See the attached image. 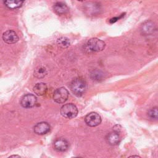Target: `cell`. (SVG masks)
<instances>
[{"label": "cell", "instance_id": "2e32d148", "mask_svg": "<svg viewBox=\"0 0 158 158\" xmlns=\"http://www.w3.org/2000/svg\"><path fill=\"white\" fill-rule=\"evenodd\" d=\"M57 44L61 48H67L70 45V41L67 37H60L57 41Z\"/></svg>", "mask_w": 158, "mask_h": 158}, {"label": "cell", "instance_id": "ac0fdd59", "mask_svg": "<svg viewBox=\"0 0 158 158\" xmlns=\"http://www.w3.org/2000/svg\"><path fill=\"white\" fill-rule=\"evenodd\" d=\"M148 116L151 118L153 120H157L158 117V110L157 107H154L153 108H151L148 112Z\"/></svg>", "mask_w": 158, "mask_h": 158}, {"label": "cell", "instance_id": "e0dca14e", "mask_svg": "<svg viewBox=\"0 0 158 158\" xmlns=\"http://www.w3.org/2000/svg\"><path fill=\"white\" fill-rule=\"evenodd\" d=\"M103 77V73L98 70H93L91 73V78L94 80L99 81L100 80H102Z\"/></svg>", "mask_w": 158, "mask_h": 158}, {"label": "cell", "instance_id": "7a4b0ae2", "mask_svg": "<svg viewBox=\"0 0 158 158\" xmlns=\"http://www.w3.org/2000/svg\"><path fill=\"white\" fill-rule=\"evenodd\" d=\"M106 46L105 43L96 38L89 40L85 45V50L89 53L102 51Z\"/></svg>", "mask_w": 158, "mask_h": 158}, {"label": "cell", "instance_id": "44dd1931", "mask_svg": "<svg viewBox=\"0 0 158 158\" xmlns=\"http://www.w3.org/2000/svg\"><path fill=\"white\" fill-rule=\"evenodd\" d=\"M10 157H19L20 156H17V155H15V156H11Z\"/></svg>", "mask_w": 158, "mask_h": 158}, {"label": "cell", "instance_id": "30bf717a", "mask_svg": "<svg viewBox=\"0 0 158 158\" xmlns=\"http://www.w3.org/2000/svg\"><path fill=\"white\" fill-rule=\"evenodd\" d=\"M54 147L57 151H65L69 148V142L64 138H60L57 139L54 143Z\"/></svg>", "mask_w": 158, "mask_h": 158}, {"label": "cell", "instance_id": "5bb4252c", "mask_svg": "<svg viewBox=\"0 0 158 158\" xmlns=\"http://www.w3.org/2000/svg\"><path fill=\"white\" fill-rule=\"evenodd\" d=\"M48 90L47 85L44 83H38L33 87V91L38 96H43L46 94Z\"/></svg>", "mask_w": 158, "mask_h": 158}, {"label": "cell", "instance_id": "ba28073f", "mask_svg": "<svg viewBox=\"0 0 158 158\" xmlns=\"http://www.w3.org/2000/svg\"><path fill=\"white\" fill-rule=\"evenodd\" d=\"M34 132L40 135H45L50 130V125L45 122H41L37 123L33 128Z\"/></svg>", "mask_w": 158, "mask_h": 158}, {"label": "cell", "instance_id": "9c48e42d", "mask_svg": "<svg viewBox=\"0 0 158 158\" xmlns=\"http://www.w3.org/2000/svg\"><path fill=\"white\" fill-rule=\"evenodd\" d=\"M155 30L154 23L151 21L144 22L141 27V32L144 35L152 34Z\"/></svg>", "mask_w": 158, "mask_h": 158}, {"label": "cell", "instance_id": "ffe728a7", "mask_svg": "<svg viewBox=\"0 0 158 158\" xmlns=\"http://www.w3.org/2000/svg\"><path fill=\"white\" fill-rule=\"evenodd\" d=\"M130 157H139V156H135V155H133V156H130Z\"/></svg>", "mask_w": 158, "mask_h": 158}, {"label": "cell", "instance_id": "52a82bcc", "mask_svg": "<svg viewBox=\"0 0 158 158\" xmlns=\"http://www.w3.org/2000/svg\"><path fill=\"white\" fill-rule=\"evenodd\" d=\"M2 40L7 44H13L18 41L19 36L14 31L7 30L3 33Z\"/></svg>", "mask_w": 158, "mask_h": 158}, {"label": "cell", "instance_id": "7c38bea8", "mask_svg": "<svg viewBox=\"0 0 158 158\" xmlns=\"http://www.w3.org/2000/svg\"><path fill=\"white\" fill-rule=\"evenodd\" d=\"M54 10L59 15L65 14L69 12V8L67 5L62 2H57L55 3L53 6Z\"/></svg>", "mask_w": 158, "mask_h": 158}, {"label": "cell", "instance_id": "9a60e30c", "mask_svg": "<svg viewBox=\"0 0 158 158\" xmlns=\"http://www.w3.org/2000/svg\"><path fill=\"white\" fill-rule=\"evenodd\" d=\"M47 70L45 67L40 66L36 68L34 70V76L38 78H42L44 77L47 74Z\"/></svg>", "mask_w": 158, "mask_h": 158}, {"label": "cell", "instance_id": "6da1fadb", "mask_svg": "<svg viewBox=\"0 0 158 158\" xmlns=\"http://www.w3.org/2000/svg\"><path fill=\"white\" fill-rule=\"evenodd\" d=\"M87 88L85 80L82 77H76L71 81L70 89L72 93L76 96L80 97L84 94Z\"/></svg>", "mask_w": 158, "mask_h": 158}, {"label": "cell", "instance_id": "3957f363", "mask_svg": "<svg viewBox=\"0 0 158 158\" xmlns=\"http://www.w3.org/2000/svg\"><path fill=\"white\" fill-rule=\"evenodd\" d=\"M61 115L67 118H73L78 114V109L75 105L72 103L65 104L60 109Z\"/></svg>", "mask_w": 158, "mask_h": 158}, {"label": "cell", "instance_id": "7402d4cb", "mask_svg": "<svg viewBox=\"0 0 158 158\" xmlns=\"http://www.w3.org/2000/svg\"><path fill=\"white\" fill-rule=\"evenodd\" d=\"M77 1H85V0H77Z\"/></svg>", "mask_w": 158, "mask_h": 158}, {"label": "cell", "instance_id": "277c9868", "mask_svg": "<svg viewBox=\"0 0 158 158\" xmlns=\"http://www.w3.org/2000/svg\"><path fill=\"white\" fill-rule=\"evenodd\" d=\"M69 97V91L64 87L56 89L53 94V99L55 102L61 104L65 102Z\"/></svg>", "mask_w": 158, "mask_h": 158}, {"label": "cell", "instance_id": "8fae6325", "mask_svg": "<svg viewBox=\"0 0 158 158\" xmlns=\"http://www.w3.org/2000/svg\"><path fill=\"white\" fill-rule=\"evenodd\" d=\"M106 140L107 143L110 145L115 146L117 145L120 142V137L118 132L114 131L107 135L106 137Z\"/></svg>", "mask_w": 158, "mask_h": 158}, {"label": "cell", "instance_id": "8992f818", "mask_svg": "<svg viewBox=\"0 0 158 158\" xmlns=\"http://www.w3.org/2000/svg\"><path fill=\"white\" fill-rule=\"evenodd\" d=\"M37 102L36 97L32 94H27L21 99L20 104L24 108H31L34 107Z\"/></svg>", "mask_w": 158, "mask_h": 158}, {"label": "cell", "instance_id": "5b68a950", "mask_svg": "<svg viewBox=\"0 0 158 158\" xmlns=\"http://www.w3.org/2000/svg\"><path fill=\"white\" fill-rule=\"evenodd\" d=\"M85 121L87 125L89 127H96L101 123V117L98 113L92 112L86 115Z\"/></svg>", "mask_w": 158, "mask_h": 158}, {"label": "cell", "instance_id": "4fadbf2b", "mask_svg": "<svg viewBox=\"0 0 158 158\" xmlns=\"http://www.w3.org/2000/svg\"><path fill=\"white\" fill-rule=\"evenodd\" d=\"M25 0H4V4L10 9L19 8L22 6Z\"/></svg>", "mask_w": 158, "mask_h": 158}, {"label": "cell", "instance_id": "d6986e66", "mask_svg": "<svg viewBox=\"0 0 158 158\" xmlns=\"http://www.w3.org/2000/svg\"><path fill=\"white\" fill-rule=\"evenodd\" d=\"M120 18V17L113 18V19H110V23H113V22H116L117 20H118Z\"/></svg>", "mask_w": 158, "mask_h": 158}]
</instances>
